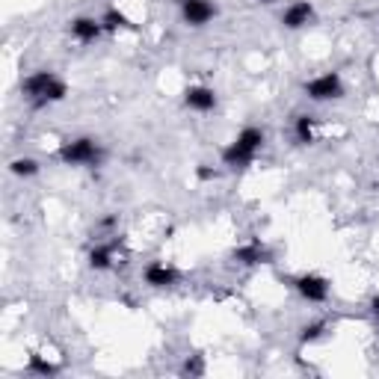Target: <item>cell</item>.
Instances as JSON below:
<instances>
[{"label": "cell", "instance_id": "obj_1", "mask_svg": "<svg viewBox=\"0 0 379 379\" xmlns=\"http://www.w3.org/2000/svg\"><path fill=\"white\" fill-rule=\"evenodd\" d=\"M24 92H27V98H33L36 104H54V101L66 98L68 86L54 71H36V75H30L24 80Z\"/></svg>", "mask_w": 379, "mask_h": 379}, {"label": "cell", "instance_id": "obj_2", "mask_svg": "<svg viewBox=\"0 0 379 379\" xmlns=\"http://www.w3.org/2000/svg\"><path fill=\"white\" fill-rule=\"evenodd\" d=\"M261 145H264V131L246 128V131L240 133L237 140L223 151V160H225L228 166H246V163H252V157L261 151Z\"/></svg>", "mask_w": 379, "mask_h": 379}, {"label": "cell", "instance_id": "obj_3", "mask_svg": "<svg viewBox=\"0 0 379 379\" xmlns=\"http://www.w3.org/2000/svg\"><path fill=\"white\" fill-rule=\"evenodd\" d=\"M59 157H62V163H68V166H95L101 160V149L95 140L83 136V140H71L62 145Z\"/></svg>", "mask_w": 379, "mask_h": 379}, {"label": "cell", "instance_id": "obj_4", "mask_svg": "<svg viewBox=\"0 0 379 379\" xmlns=\"http://www.w3.org/2000/svg\"><path fill=\"white\" fill-rule=\"evenodd\" d=\"M341 77L335 75V71H329V75H320V77H314L311 83H305V95L314 101H332V98H341Z\"/></svg>", "mask_w": 379, "mask_h": 379}, {"label": "cell", "instance_id": "obj_5", "mask_svg": "<svg viewBox=\"0 0 379 379\" xmlns=\"http://www.w3.org/2000/svg\"><path fill=\"white\" fill-rule=\"evenodd\" d=\"M181 12L190 27H205L207 21L216 15V9H214V3H207V0H181Z\"/></svg>", "mask_w": 379, "mask_h": 379}, {"label": "cell", "instance_id": "obj_6", "mask_svg": "<svg viewBox=\"0 0 379 379\" xmlns=\"http://www.w3.org/2000/svg\"><path fill=\"white\" fill-rule=\"evenodd\" d=\"M297 290L308 302H323L326 297H329V281L320 279V276H299L297 279Z\"/></svg>", "mask_w": 379, "mask_h": 379}, {"label": "cell", "instance_id": "obj_7", "mask_svg": "<svg viewBox=\"0 0 379 379\" xmlns=\"http://www.w3.org/2000/svg\"><path fill=\"white\" fill-rule=\"evenodd\" d=\"M184 101H187L190 110H198V113H207V110L216 107V95H214V89H207V86H190L184 92Z\"/></svg>", "mask_w": 379, "mask_h": 379}, {"label": "cell", "instance_id": "obj_8", "mask_svg": "<svg viewBox=\"0 0 379 379\" xmlns=\"http://www.w3.org/2000/svg\"><path fill=\"white\" fill-rule=\"evenodd\" d=\"M311 15H314L311 3H305V0H299V3H293V6H288V9H284L281 21H284V27H290V30H299V27H305V24H308V21H311Z\"/></svg>", "mask_w": 379, "mask_h": 379}, {"label": "cell", "instance_id": "obj_9", "mask_svg": "<svg viewBox=\"0 0 379 379\" xmlns=\"http://www.w3.org/2000/svg\"><path fill=\"white\" fill-rule=\"evenodd\" d=\"M175 279H178V272L172 267L160 264V261L145 267V281H149L151 288H169V284H175Z\"/></svg>", "mask_w": 379, "mask_h": 379}, {"label": "cell", "instance_id": "obj_10", "mask_svg": "<svg viewBox=\"0 0 379 379\" xmlns=\"http://www.w3.org/2000/svg\"><path fill=\"white\" fill-rule=\"evenodd\" d=\"M101 33V21L95 18H77L71 21V36H75L77 41H95Z\"/></svg>", "mask_w": 379, "mask_h": 379}, {"label": "cell", "instance_id": "obj_11", "mask_svg": "<svg viewBox=\"0 0 379 379\" xmlns=\"http://www.w3.org/2000/svg\"><path fill=\"white\" fill-rule=\"evenodd\" d=\"M113 258H115V243H101L89 252V264L95 270H107L113 264Z\"/></svg>", "mask_w": 379, "mask_h": 379}, {"label": "cell", "instance_id": "obj_12", "mask_svg": "<svg viewBox=\"0 0 379 379\" xmlns=\"http://www.w3.org/2000/svg\"><path fill=\"white\" fill-rule=\"evenodd\" d=\"M234 258L243 261V264H264V261H267V252L261 249V243H249V246H243V249H237Z\"/></svg>", "mask_w": 379, "mask_h": 379}, {"label": "cell", "instance_id": "obj_13", "mask_svg": "<svg viewBox=\"0 0 379 379\" xmlns=\"http://www.w3.org/2000/svg\"><path fill=\"white\" fill-rule=\"evenodd\" d=\"M297 140L305 142V145L314 142V119L311 115H299L297 119Z\"/></svg>", "mask_w": 379, "mask_h": 379}, {"label": "cell", "instance_id": "obj_14", "mask_svg": "<svg viewBox=\"0 0 379 379\" xmlns=\"http://www.w3.org/2000/svg\"><path fill=\"white\" fill-rule=\"evenodd\" d=\"M12 172H15V175L30 178V175H36V172H39V163L33 160V157H21V160L12 163Z\"/></svg>", "mask_w": 379, "mask_h": 379}, {"label": "cell", "instance_id": "obj_15", "mask_svg": "<svg viewBox=\"0 0 379 379\" xmlns=\"http://www.w3.org/2000/svg\"><path fill=\"white\" fill-rule=\"evenodd\" d=\"M30 371H36V373H41V376H50V373H57V364L41 362L39 355H33V359H30Z\"/></svg>", "mask_w": 379, "mask_h": 379}, {"label": "cell", "instance_id": "obj_16", "mask_svg": "<svg viewBox=\"0 0 379 379\" xmlns=\"http://www.w3.org/2000/svg\"><path fill=\"white\" fill-rule=\"evenodd\" d=\"M104 27H107V30H119V27H128V18H124L122 12H107V15H104Z\"/></svg>", "mask_w": 379, "mask_h": 379}, {"label": "cell", "instance_id": "obj_17", "mask_svg": "<svg viewBox=\"0 0 379 379\" xmlns=\"http://www.w3.org/2000/svg\"><path fill=\"white\" fill-rule=\"evenodd\" d=\"M320 335H323V323H311L302 329V341H314V338H320Z\"/></svg>", "mask_w": 379, "mask_h": 379}, {"label": "cell", "instance_id": "obj_18", "mask_svg": "<svg viewBox=\"0 0 379 379\" xmlns=\"http://www.w3.org/2000/svg\"><path fill=\"white\" fill-rule=\"evenodd\" d=\"M202 371H205V364H202V359H198V355H193V359L184 364V373H190V376H198Z\"/></svg>", "mask_w": 379, "mask_h": 379}, {"label": "cell", "instance_id": "obj_19", "mask_svg": "<svg viewBox=\"0 0 379 379\" xmlns=\"http://www.w3.org/2000/svg\"><path fill=\"white\" fill-rule=\"evenodd\" d=\"M198 178H202V181H207V178H214V172L205 169V166H202V169H198Z\"/></svg>", "mask_w": 379, "mask_h": 379}, {"label": "cell", "instance_id": "obj_20", "mask_svg": "<svg viewBox=\"0 0 379 379\" xmlns=\"http://www.w3.org/2000/svg\"><path fill=\"white\" fill-rule=\"evenodd\" d=\"M373 314H376V320H379V297L373 299Z\"/></svg>", "mask_w": 379, "mask_h": 379}]
</instances>
